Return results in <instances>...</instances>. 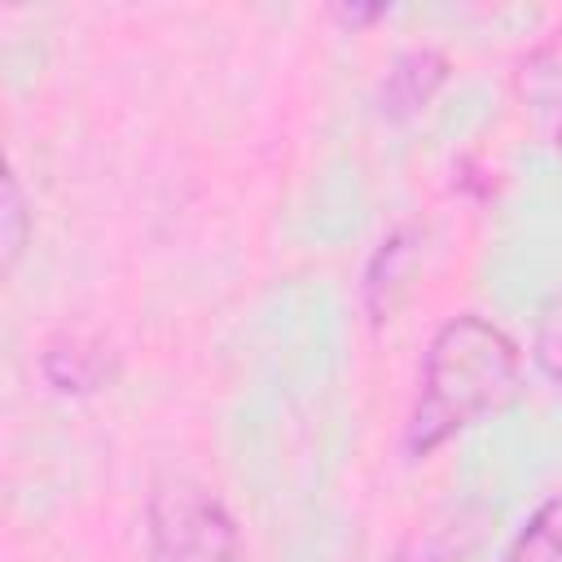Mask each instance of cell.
I'll list each match as a JSON object with an SVG mask.
<instances>
[{"instance_id":"obj_4","label":"cell","mask_w":562,"mask_h":562,"mask_svg":"<svg viewBox=\"0 0 562 562\" xmlns=\"http://www.w3.org/2000/svg\"><path fill=\"white\" fill-rule=\"evenodd\" d=\"M443 79H448V57L435 44L404 48L386 66V75L378 83V110H382V119H391V123L413 119L417 110H426V101L439 92Z\"/></svg>"},{"instance_id":"obj_8","label":"cell","mask_w":562,"mask_h":562,"mask_svg":"<svg viewBox=\"0 0 562 562\" xmlns=\"http://www.w3.org/2000/svg\"><path fill=\"white\" fill-rule=\"evenodd\" d=\"M531 356H536V364H540V373L562 391V299L540 316V325H536V347H531Z\"/></svg>"},{"instance_id":"obj_6","label":"cell","mask_w":562,"mask_h":562,"mask_svg":"<svg viewBox=\"0 0 562 562\" xmlns=\"http://www.w3.org/2000/svg\"><path fill=\"white\" fill-rule=\"evenodd\" d=\"M501 562H562V487H553L527 514Z\"/></svg>"},{"instance_id":"obj_9","label":"cell","mask_w":562,"mask_h":562,"mask_svg":"<svg viewBox=\"0 0 562 562\" xmlns=\"http://www.w3.org/2000/svg\"><path fill=\"white\" fill-rule=\"evenodd\" d=\"M558 149H562V123H558Z\"/></svg>"},{"instance_id":"obj_7","label":"cell","mask_w":562,"mask_h":562,"mask_svg":"<svg viewBox=\"0 0 562 562\" xmlns=\"http://www.w3.org/2000/svg\"><path fill=\"white\" fill-rule=\"evenodd\" d=\"M31 233H35V215H31V202H26V189H22V176L18 167L4 171V193H0V268L13 272L22 250L31 246Z\"/></svg>"},{"instance_id":"obj_2","label":"cell","mask_w":562,"mask_h":562,"mask_svg":"<svg viewBox=\"0 0 562 562\" xmlns=\"http://www.w3.org/2000/svg\"><path fill=\"white\" fill-rule=\"evenodd\" d=\"M145 562H241V527L193 474H162L145 501Z\"/></svg>"},{"instance_id":"obj_1","label":"cell","mask_w":562,"mask_h":562,"mask_svg":"<svg viewBox=\"0 0 562 562\" xmlns=\"http://www.w3.org/2000/svg\"><path fill=\"white\" fill-rule=\"evenodd\" d=\"M522 391V351L487 316H448L422 356L417 391L404 417V457L422 461L465 426L496 417Z\"/></svg>"},{"instance_id":"obj_5","label":"cell","mask_w":562,"mask_h":562,"mask_svg":"<svg viewBox=\"0 0 562 562\" xmlns=\"http://www.w3.org/2000/svg\"><path fill=\"white\" fill-rule=\"evenodd\" d=\"M40 373L53 391L61 395H88L97 391L105 378H110V364H105V351L97 342H83V338H57L44 347L40 356Z\"/></svg>"},{"instance_id":"obj_3","label":"cell","mask_w":562,"mask_h":562,"mask_svg":"<svg viewBox=\"0 0 562 562\" xmlns=\"http://www.w3.org/2000/svg\"><path fill=\"white\" fill-rule=\"evenodd\" d=\"M417 255H422V237H417L413 224L391 228L373 246V255L364 263V281H360V299H364V312H369L373 325L395 316V307L408 294V281L417 272Z\"/></svg>"}]
</instances>
